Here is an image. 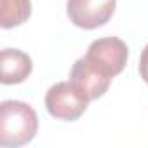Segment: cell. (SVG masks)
Instances as JSON below:
<instances>
[{"label":"cell","instance_id":"7","mask_svg":"<svg viewBox=\"0 0 148 148\" xmlns=\"http://www.w3.org/2000/svg\"><path fill=\"white\" fill-rule=\"evenodd\" d=\"M32 14L30 0H2V28H12L25 23Z\"/></svg>","mask_w":148,"mask_h":148},{"label":"cell","instance_id":"6","mask_svg":"<svg viewBox=\"0 0 148 148\" xmlns=\"http://www.w3.org/2000/svg\"><path fill=\"white\" fill-rule=\"evenodd\" d=\"M2 64V84H19L30 77L33 63L32 58L19 49H4L0 54Z\"/></svg>","mask_w":148,"mask_h":148},{"label":"cell","instance_id":"3","mask_svg":"<svg viewBox=\"0 0 148 148\" xmlns=\"http://www.w3.org/2000/svg\"><path fill=\"white\" fill-rule=\"evenodd\" d=\"M86 56L98 70L113 79L125 68L129 49L124 40L117 37H105L91 42Z\"/></svg>","mask_w":148,"mask_h":148},{"label":"cell","instance_id":"1","mask_svg":"<svg viewBox=\"0 0 148 148\" xmlns=\"http://www.w3.org/2000/svg\"><path fill=\"white\" fill-rule=\"evenodd\" d=\"M38 129L35 110L16 99H7L0 105V145L23 146L30 143Z\"/></svg>","mask_w":148,"mask_h":148},{"label":"cell","instance_id":"4","mask_svg":"<svg viewBox=\"0 0 148 148\" xmlns=\"http://www.w3.org/2000/svg\"><path fill=\"white\" fill-rule=\"evenodd\" d=\"M117 0H68L66 14L70 21L84 30H94L110 21Z\"/></svg>","mask_w":148,"mask_h":148},{"label":"cell","instance_id":"8","mask_svg":"<svg viewBox=\"0 0 148 148\" xmlns=\"http://www.w3.org/2000/svg\"><path fill=\"white\" fill-rule=\"evenodd\" d=\"M139 75L148 84V44L145 45V49L141 52V58H139Z\"/></svg>","mask_w":148,"mask_h":148},{"label":"cell","instance_id":"5","mask_svg":"<svg viewBox=\"0 0 148 148\" xmlns=\"http://www.w3.org/2000/svg\"><path fill=\"white\" fill-rule=\"evenodd\" d=\"M70 82L75 86L89 101L101 98L110 84H112V77L105 75L101 70H98L89 59L87 56L79 58L71 66L70 71Z\"/></svg>","mask_w":148,"mask_h":148},{"label":"cell","instance_id":"2","mask_svg":"<svg viewBox=\"0 0 148 148\" xmlns=\"http://www.w3.org/2000/svg\"><path fill=\"white\" fill-rule=\"evenodd\" d=\"M89 99L71 82H58L45 94L47 112L59 120H77L87 110Z\"/></svg>","mask_w":148,"mask_h":148}]
</instances>
